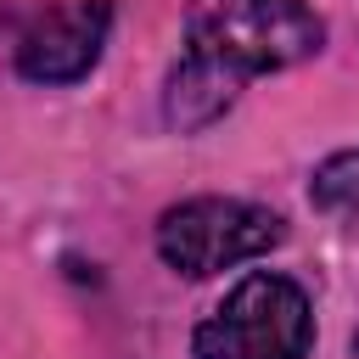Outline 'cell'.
Masks as SVG:
<instances>
[{
	"instance_id": "cell-1",
	"label": "cell",
	"mask_w": 359,
	"mask_h": 359,
	"mask_svg": "<svg viewBox=\"0 0 359 359\" xmlns=\"http://www.w3.org/2000/svg\"><path fill=\"white\" fill-rule=\"evenodd\" d=\"M325 22L303 0H185V50L236 84L309 62Z\"/></svg>"
},
{
	"instance_id": "cell-2",
	"label": "cell",
	"mask_w": 359,
	"mask_h": 359,
	"mask_svg": "<svg viewBox=\"0 0 359 359\" xmlns=\"http://www.w3.org/2000/svg\"><path fill=\"white\" fill-rule=\"evenodd\" d=\"M314 342V314L309 297L292 275L252 269L241 275L213 314L191 331L196 359H303Z\"/></svg>"
},
{
	"instance_id": "cell-3",
	"label": "cell",
	"mask_w": 359,
	"mask_h": 359,
	"mask_svg": "<svg viewBox=\"0 0 359 359\" xmlns=\"http://www.w3.org/2000/svg\"><path fill=\"white\" fill-rule=\"evenodd\" d=\"M286 236L280 213L247 196H191L157 219V258L191 280L224 275L247 258H264Z\"/></svg>"
},
{
	"instance_id": "cell-4",
	"label": "cell",
	"mask_w": 359,
	"mask_h": 359,
	"mask_svg": "<svg viewBox=\"0 0 359 359\" xmlns=\"http://www.w3.org/2000/svg\"><path fill=\"white\" fill-rule=\"evenodd\" d=\"M112 6L107 0H62L39 11L17 39V73L34 84H73L84 79L107 50Z\"/></svg>"
},
{
	"instance_id": "cell-5",
	"label": "cell",
	"mask_w": 359,
	"mask_h": 359,
	"mask_svg": "<svg viewBox=\"0 0 359 359\" xmlns=\"http://www.w3.org/2000/svg\"><path fill=\"white\" fill-rule=\"evenodd\" d=\"M236 95H241V84H236L230 73H219V67H208L202 56L185 50V56L168 67V84H163V118H168V129L196 135V129L219 123V118L236 107Z\"/></svg>"
},
{
	"instance_id": "cell-6",
	"label": "cell",
	"mask_w": 359,
	"mask_h": 359,
	"mask_svg": "<svg viewBox=\"0 0 359 359\" xmlns=\"http://www.w3.org/2000/svg\"><path fill=\"white\" fill-rule=\"evenodd\" d=\"M309 196H314V208H325V213H359V146L325 157V163L314 168V180H309Z\"/></svg>"
}]
</instances>
